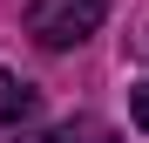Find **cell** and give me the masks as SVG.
<instances>
[{"label":"cell","mask_w":149,"mask_h":143,"mask_svg":"<svg viewBox=\"0 0 149 143\" xmlns=\"http://www.w3.org/2000/svg\"><path fill=\"white\" fill-rule=\"evenodd\" d=\"M34 116H41V89L20 82L14 68H0V130H20V123H34Z\"/></svg>","instance_id":"7a4b0ae2"},{"label":"cell","mask_w":149,"mask_h":143,"mask_svg":"<svg viewBox=\"0 0 149 143\" xmlns=\"http://www.w3.org/2000/svg\"><path fill=\"white\" fill-rule=\"evenodd\" d=\"M129 116H136V130H149V82H136V95H129Z\"/></svg>","instance_id":"3957f363"},{"label":"cell","mask_w":149,"mask_h":143,"mask_svg":"<svg viewBox=\"0 0 149 143\" xmlns=\"http://www.w3.org/2000/svg\"><path fill=\"white\" fill-rule=\"evenodd\" d=\"M102 14H109V0H34L27 7V34L61 55V48H81L102 27Z\"/></svg>","instance_id":"6da1fadb"}]
</instances>
